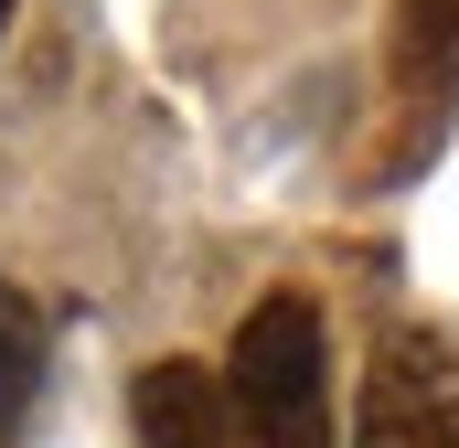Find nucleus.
Returning <instances> with one entry per match:
<instances>
[{"label":"nucleus","mask_w":459,"mask_h":448,"mask_svg":"<svg viewBox=\"0 0 459 448\" xmlns=\"http://www.w3.org/2000/svg\"><path fill=\"white\" fill-rule=\"evenodd\" d=\"M128 448H235V417H225V374L204 363H150L128 384Z\"/></svg>","instance_id":"obj_4"},{"label":"nucleus","mask_w":459,"mask_h":448,"mask_svg":"<svg viewBox=\"0 0 459 448\" xmlns=\"http://www.w3.org/2000/svg\"><path fill=\"white\" fill-rule=\"evenodd\" d=\"M385 86H395V160L438 150V128L459 108V0H395L385 22Z\"/></svg>","instance_id":"obj_3"},{"label":"nucleus","mask_w":459,"mask_h":448,"mask_svg":"<svg viewBox=\"0 0 459 448\" xmlns=\"http://www.w3.org/2000/svg\"><path fill=\"white\" fill-rule=\"evenodd\" d=\"M352 448H459V341L428 321H395L363 374V427Z\"/></svg>","instance_id":"obj_2"},{"label":"nucleus","mask_w":459,"mask_h":448,"mask_svg":"<svg viewBox=\"0 0 459 448\" xmlns=\"http://www.w3.org/2000/svg\"><path fill=\"white\" fill-rule=\"evenodd\" d=\"M32 384H43V321H32V299H11V289H0V448L22 438Z\"/></svg>","instance_id":"obj_5"},{"label":"nucleus","mask_w":459,"mask_h":448,"mask_svg":"<svg viewBox=\"0 0 459 448\" xmlns=\"http://www.w3.org/2000/svg\"><path fill=\"white\" fill-rule=\"evenodd\" d=\"M225 417H235V448H332V341L299 289L246 310L225 363Z\"/></svg>","instance_id":"obj_1"},{"label":"nucleus","mask_w":459,"mask_h":448,"mask_svg":"<svg viewBox=\"0 0 459 448\" xmlns=\"http://www.w3.org/2000/svg\"><path fill=\"white\" fill-rule=\"evenodd\" d=\"M0 22H11V0H0Z\"/></svg>","instance_id":"obj_6"}]
</instances>
